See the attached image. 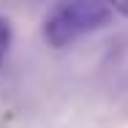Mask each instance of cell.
<instances>
[{
    "mask_svg": "<svg viewBox=\"0 0 128 128\" xmlns=\"http://www.w3.org/2000/svg\"><path fill=\"white\" fill-rule=\"evenodd\" d=\"M112 11H117L120 16H128V0H106Z\"/></svg>",
    "mask_w": 128,
    "mask_h": 128,
    "instance_id": "obj_3",
    "label": "cell"
},
{
    "mask_svg": "<svg viewBox=\"0 0 128 128\" xmlns=\"http://www.w3.org/2000/svg\"><path fill=\"white\" fill-rule=\"evenodd\" d=\"M109 22L112 8L106 0H57L44 16L41 36L52 49H66Z\"/></svg>",
    "mask_w": 128,
    "mask_h": 128,
    "instance_id": "obj_1",
    "label": "cell"
},
{
    "mask_svg": "<svg viewBox=\"0 0 128 128\" xmlns=\"http://www.w3.org/2000/svg\"><path fill=\"white\" fill-rule=\"evenodd\" d=\"M11 38H14V30H11V22L6 16H0V63L6 60V54L11 49Z\"/></svg>",
    "mask_w": 128,
    "mask_h": 128,
    "instance_id": "obj_2",
    "label": "cell"
}]
</instances>
